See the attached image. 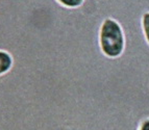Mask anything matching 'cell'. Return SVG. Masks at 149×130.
<instances>
[{
	"label": "cell",
	"mask_w": 149,
	"mask_h": 130,
	"mask_svg": "<svg viewBox=\"0 0 149 130\" xmlns=\"http://www.w3.org/2000/svg\"><path fill=\"white\" fill-rule=\"evenodd\" d=\"M99 47L102 53L109 58L121 56L125 48L123 28L112 18H107L99 29Z\"/></svg>",
	"instance_id": "cell-1"
},
{
	"label": "cell",
	"mask_w": 149,
	"mask_h": 130,
	"mask_svg": "<svg viewBox=\"0 0 149 130\" xmlns=\"http://www.w3.org/2000/svg\"><path fill=\"white\" fill-rule=\"evenodd\" d=\"M136 104L140 115L149 119V65L142 71L136 86Z\"/></svg>",
	"instance_id": "cell-2"
},
{
	"label": "cell",
	"mask_w": 149,
	"mask_h": 130,
	"mask_svg": "<svg viewBox=\"0 0 149 130\" xmlns=\"http://www.w3.org/2000/svg\"><path fill=\"white\" fill-rule=\"evenodd\" d=\"M14 67V57L10 52L0 49V76L8 74Z\"/></svg>",
	"instance_id": "cell-3"
},
{
	"label": "cell",
	"mask_w": 149,
	"mask_h": 130,
	"mask_svg": "<svg viewBox=\"0 0 149 130\" xmlns=\"http://www.w3.org/2000/svg\"><path fill=\"white\" fill-rule=\"evenodd\" d=\"M61 5L68 8H77L81 6L85 0H56Z\"/></svg>",
	"instance_id": "cell-4"
},
{
	"label": "cell",
	"mask_w": 149,
	"mask_h": 130,
	"mask_svg": "<svg viewBox=\"0 0 149 130\" xmlns=\"http://www.w3.org/2000/svg\"><path fill=\"white\" fill-rule=\"evenodd\" d=\"M142 28L147 43L149 44V13H145L142 16Z\"/></svg>",
	"instance_id": "cell-5"
},
{
	"label": "cell",
	"mask_w": 149,
	"mask_h": 130,
	"mask_svg": "<svg viewBox=\"0 0 149 130\" xmlns=\"http://www.w3.org/2000/svg\"><path fill=\"white\" fill-rule=\"evenodd\" d=\"M139 130H149V119H146L141 123Z\"/></svg>",
	"instance_id": "cell-6"
}]
</instances>
